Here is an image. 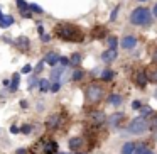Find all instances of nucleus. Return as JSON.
Wrapping results in <instances>:
<instances>
[{
  "mask_svg": "<svg viewBox=\"0 0 157 154\" xmlns=\"http://www.w3.org/2000/svg\"><path fill=\"white\" fill-rule=\"evenodd\" d=\"M56 34H58V38H61L63 41H71V42L83 41V32L71 24H59L58 27H56Z\"/></svg>",
  "mask_w": 157,
  "mask_h": 154,
  "instance_id": "1",
  "label": "nucleus"
},
{
  "mask_svg": "<svg viewBox=\"0 0 157 154\" xmlns=\"http://www.w3.org/2000/svg\"><path fill=\"white\" fill-rule=\"evenodd\" d=\"M130 22L135 26H149L150 24V12L144 7H137L130 14Z\"/></svg>",
  "mask_w": 157,
  "mask_h": 154,
  "instance_id": "2",
  "label": "nucleus"
},
{
  "mask_svg": "<svg viewBox=\"0 0 157 154\" xmlns=\"http://www.w3.org/2000/svg\"><path fill=\"white\" fill-rule=\"evenodd\" d=\"M149 127H150V124H149V120H147L145 117H137V119H133L132 122H130L128 132H132V134H144Z\"/></svg>",
  "mask_w": 157,
  "mask_h": 154,
  "instance_id": "3",
  "label": "nucleus"
},
{
  "mask_svg": "<svg viewBox=\"0 0 157 154\" xmlns=\"http://www.w3.org/2000/svg\"><path fill=\"white\" fill-rule=\"evenodd\" d=\"M103 98V88L100 85H90L86 90V102L88 103H98Z\"/></svg>",
  "mask_w": 157,
  "mask_h": 154,
  "instance_id": "4",
  "label": "nucleus"
},
{
  "mask_svg": "<svg viewBox=\"0 0 157 154\" xmlns=\"http://www.w3.org/2000/svg\"><path fill=\"white\" fill-rule=\"evenodd\" d=\"M135 44H137V39L133 38V36H125V38L122 39V48L123 49H132V48H135Z\"/></svg>",
  "mask_w": 157,
  "mask_h": 154,
  "instance_id": "5",
  "label": "nucleus"
},
{
  "mask_svg": "<svg viewBox=\"0 0 157 154\" xmlns=\"http://www.w3.org/2000/svg\"><path fill=\"white\" fill-rule=\"evenodd\" d=\"M147 78H149V81L152 83H157V65H152L147 68Z\"/></svg>",
  "mask_w": 157,
  "mask_h": 154,
  "instance_id": "6",
  "label": "nucleus"
},
{
  "mask_svg": "<svg viewBox=\"0 0 157 154\" xmlns=\"http://www.w3.org/2000/svg\"><path fill=\"white\" fill-rule=\"evenodd\" d=\"M117 56H118V54H117V49H108V51H105V53L101 54V59H103L105 63H112L113 59L117 58Z\"/></svg>",
  "mask_w": 157,
  "mask_h": 154,
  "instance_id": "7",
  "label": "nucleus"
},
{
  "mask_svg": "<svg viewBox=\"0 0 157 154\" xmlns=\"http://www.w3.org/2000/svg\"><path fill=\"white\" fill-rule=\"evenodd\" d=\"M59 56L56 54V53H48V54L44 56V63H48V65H51V66H54L56 63H59Z\"/></svg>",
  "mask_w": 157,
  "mask_h": 154,
  "instance_id": "8",
  "label": "nucleus"
},
{
  "mask_svg": "<svg viewBox=\"0 0 157 154\" xmlns=\"http://www.w3.org/2000/svg\"><path fill=\"white\" fill-rule=\"evenodd\" d=\"M135 81H137V85H139V86H145L147 81H149V78H147V73L139 71V73H137V76H135Z\"/></svg>",
  "mask_w": 157,
  "mask_h": 154,
  "instance_id": "9",
  "label": "nucleus"
},
{
  "mask_svg": "<svg viewBox=\"0 0 157 154\" xmlns=\"http://www.w3.org/2000/svg\"><path fill=\"white\" fill-rule=\"evenodd\" d=\"M17 46L22 49V51H27V49H29V39L25 38V36H21V38H17Z\"/></svg>",
  "mask_w": 157,
  "mask_h": 154,
  "instance_id": "10",
  "label": "nucleus"
},
{
  "mask_svg": "<svg viewBox=\"0 0 157 154\" xmlns=\"http://www.w3.org/2000/svg\"><path fill=\"white\" fill-rule=\"evenodd\" d=\"M135 152V144L133 142H125L122 147V154H133Z\"/></svg>",
  "mask_w": 157,
  "mask_h": 154,
  "instance_id": "11",
  "label": "nucleus"
},
{
  "mask_svg": "<svg viewBox=\"0 0 157 154\" xmlns=\"http://www.w3.org/2000/svg\"><path fill=\"white\" fill-rule=\"evenodd\" d=\"M81 142H83V139H81V137H73V139L69 140V149H71V151H76V149H79V146H81Z\"/></svg>",
  "mask_w": 157,
  "mask_h": 154,
  "instance_id": "12",
  "label": "nucleus"
},
{
  "mask_svg": "<svg viewBox=\"0 0 157 154\" xmlns=\"http://www.w3.org/2000/svg\"><path fill=\"white\" fill-rule=\"evenodd\" d=\"M14 24V17L12 15H4V17L0 19V26L2 27H9V26Z\"/></svg>",
  "mask_w": 157,
  "mask_h": 154,
  "instance_id": "13",
  "label": "nucleus"
},
{
  "mask_svg": "<svg viewBox=\"0 0 157 154\" xmlns=\"http://www.w3.org/2000/svg\"><path fill=\"white\" fill-rule=\"evenodd\" d=\"M44 151H46L48 154H54L56 151H58V144H56V142H52V140H51V142H46Z\"/></svg>",
  "mask_w": 157,
  "mask_h": 154,
  "instance_id": "14",
  "label": "nucleus"
},
{
  "mask_svg": "<svg viewBox=\"0 0 157 154\" xmlns=\"http://www.w3.org/2000/svg\"><path fill=\"white\" fill-rule=\"evenodd\" d=\"M19 81H21V76H19V73H14V75H12V83H10V92H15V90H17Z\"/></svg>",
  "mask_w": 157,
  "mask_h": 154,
  "instance_id": "15",
  "label": "nucleus"
},
{
  "mask_svg": "<svg viewBox=\"0 0 157 154\" xmlns=\"http://www.w3.org/2000/svg\"><path fill=\"white\" fill-rule=\"evenodd\" d=\"M91 119L95 120V124H103V120H105V113L103 112H93Z\"/></svg>",
  "mask_w": 157,
  "mask_h": 154,
  "instance_id": "16",
  "label": "nucleus"
},
{
  "mask_svg": "<svg viewBox=\"0 0 157 154\" xmlns=\"http://www.w3.org/2000/svg\"><path fill=\"white\" fill-rule=\"evenodd\" d=\"M58 122H59V115H52V117H49V119H48L46 125H48L49 129H54V127L58 125Z\"/></svg>",
  "mask_w": 157,
  "mask_h": 154,
  "instance_id": "17",
  "label": "nucleus"
},
{
  "mask_svg": "<svg viewBox=\"0 0 157 154\" xmlns=\"http://www.w3.org/2000/svg\"><path fill=\"white\" fill-rule=\"evenodd\" d=\"M122 119H123V113H113V115L110 117V120H108V122L112 124V125H117V124H118Z\"/></svg>",
  "mask_w": 157,
  "mask_h": 154,
  "instance_id": "18",
  "label": "nucleus"
},
{
  "mask_svg": "<svg viewBox=\"0 0 157 154\" xmlns=\"http://www.w3.org/2000/svg\"><path fill=\"white\" fill-rule=\"evenodd\" d=\"M112 78H113V71H110V69H103V73H101L103 81H110Z\"/></svg>",
  "mask_w": 157,
  "mask_h": 154,
  "instance_id": "19",
  "label": "nucleus"
},
{
  "mask_svg": "<svg viewBox=\"0 0 157 154\" xmlns=\"http://www.w3.org/2000/svg\"><path fill=\"white\" fill-rule=\"evenodd\" d=\"M39 86H41V92H48V90L51 88V83H49V80H41V81H39Z\"/></svg>",
  "mask_w": 157,
  "mask_h": 154,
  "instance_id": "20",
  "label": "nucleus"
},
{
  "mask_svg": "<svg viewBox=\"0 0 157 154\" xmlns=\"http://www.w3.org/2000/svg\"><path fill=\"white\" fill-rule=\"evenodd\" d=\"M103 36H105V27H95L93 38H103Z\"/></svg>",
  "mask_w": 157,
  "mask_h": 154,
  "instance_id": "21",
  "label": "nucleus"
},
{
  "mask_svg": "<svg viewBox=\"0 0 157 154\" xmlns=\"http://www.w3.org/2000/svg\"><path fill=\"white\" fill-rule=\"evenodd\" d=\"M63 71H64V69H63V68H56L54 71H52V75H51V80H52V81H58L59 75H61Z\"/></svg>",
  "mask_w": 157,
  "mask_h": 154,
  "instance_id": "22",
  "label": "nucleus"
},
{
  "mask_svg": "<svg viewBox=\"0 0 157 154\" xmlns=\"http://www.w3.org/2000/svg\"><path fill=\"white\" fill-rule=\"evenodd\" d=\"M117 42H118V41H117L115 36H110V38H108V46H110V49H117Z\"/></svg>",
  "mask_w": 157,
  "mask_h": 154,
  "instance_id": "23",
  "label": "nucleus"
},
{
  "mask_svg": "<svg viewBox=\"0 0 157 154\" xmlns=\"http://www.w3.org/2000/svg\"><path fill=\"white\" fill-rule=\"evenodd\" d=\"M110 103H112V105H120V103H122V98H120L118 95H112L110 97Z\"/></svg>",
  "mask_w": 157,
  "mask_h": 154,
  "instance_id": "24",
  "label": "nucleus"
},
{
  "mask_svg": "<svg viewBox=\"0 0 157 154\" xmlns=\"http://www.w3.org/2000/svg\"><path fill=\"white\" fill-rule=\"evenodd\" d=\"M17 7L21 9V10H25L29 5H27V2H25V0H17Z\"/></svg>",
  "mask_w": 157,
  "mask_h": 154,
  "instance_id": "25",
  "label": "nucleus"
},
{
  "mask_svg": "<svg viewBox=\"0 0 157 154\" xmlns=\"http://www.w3.org/2000/svg\"><path fill=\"white\" fill-rule=\"evenodd\" d=\"M71 63H73V65H79V63H81V56H79V54H73L71 56Z\"/></svg>",
  "mask_w": 157,
  "mask_h": 154,
  "instance_id": "26",
  "label": "nucleus"
},
{
  "mask_svg": "<svg viewBox=\"0 0 157 154\" xmlns=\"http://www.w3.org/2000/svg\"><path fill=\"white\" fill-rule=\"evenodd\" d=\"M152 113V109L150 107H142V117H147V115H150Z\"/></svg>",
  "mask_w": 157,
  "mask_h": 154,
  "instance_id": "27",
  "label": "nucleus"
},
{
  "mask_svg": "<svg viewBox=\"0 0 157 154\" xmlns=\"http://www.w3.org/2000/svg\"><path fill=\"white\" fill-rule=\"evenodd\" d=\"M81 78H83V73L79 71V69H76V71L73 73V80L76 81V80H81Z\"/></svg>",
  "mask_w": 157,
  "mask_h": 154,
  "instance_id": "28",
  "label": "nucleus"
},
{
  "mask_svg": "<svg viewBox=\"0 0 157 154\" xmlns=\"http://www.w3.org/2000/svg\"><path fill=\"white\" fill-rule=\"evenodd\" d=\"M59 88H61V85H59V81H52V85H51V92H58Z\"/></svg>",
  "mask_w": 157,
  "mask_h": 154,
  "instance_id": "29",
  "label": "nucleus"
},
{
  "mask_svg": "<svg viewBox=\"0 0 157 154\" xmlns=\"http://www.w3.org/2000/svg\"><path fill=\"white\" fill-rule=\"evenodd\" d=\"M31 10H32V12H39V14H41L42 9L39 7V5H31Z\"/></svg>",
  "mask_w": 157,
  "mask_h": 154,
  "instance_id": "30",
  "label": "nucleus"
},
{
  "mask_svg": "<svg viewBox=\"0 0 157 154\" xmlns=\"http://www.w3.org/2000/svg\"><path fill=\"white\" fill-rule=\"evenodd\" d=\"M144 151H145V147H144V146H139V147L135 149V152H133V154H144Z\"/></svg>",
  "mask_w": 157,
  "mask_h": 154,
  "instance_id": "31",
  "label": "nucleus"
},
{
  "mask_svg": "<svg viewBox=\"0 0 157 154\" xmlns=\"http://www.w3.org/2000/svg\"><path fill=\"white\" fill-rule=\"evenodd\" d=\"M117 14H118V7H117L115 10L112 12V15H110V21H115V19H117Z\"/></svg>",
  "mask_w": 157,
  "mask_h": 154,
  "instance_id": "32",
  "label": "nucleus"
},
{
  "mask_svg": "<svg viewBox=\"0 0 157 154\" xmlns=\"http://www.w3.org/2000/svg\"><path fill=\"white\" fill-rule=\"evenodd\" d=\"M37 78H31V80H29V86H31V88H32V86H34V85H37Z\"/></svg>",
  "mask_w": 157,
  "mask_h": 154,
  "instance_id": "33",
  "label": "nucleus"
},
{
  "mask_svg": "<svg viewBox=\"0 0 157 154\" xmlns=\"http://www.w3.org/2000/svg\"><path fill=\"white\" fill-rule=\"evenodd\" d=\"M32 71V68H31V65H25L24 68H22V73H31Z\"/></svg>",
  "mask_w": 157,
  "mask_h": 154,
  "instance_id": "34",
  "label": "nucleus"
},
{
  "mask_svg": "<svg viewBox=\"0 0 157 154\" xmlns=\"http://www.w3.org/2000/svg\"><path fill=\"white\" fill-rule=\"evenodd\" d=\"M22 132H24V134H29V132H31V125H24V127H22Z\"/></svg>",
  "mask_w": 157,
  "mask_h": 154,
  "instance_id": "35",
  "label": "nucleus"
},
{
  "mask_svg": "<svg viewBox=\"0 0 157 154\" xmlns=\"http://www.w3.org/2000/svg\"><path fill=\"white\" fill-rule=\"evenodd\" d=\"M42 66H44V61H41V63H39V65H37V68H36V71H42Z\"/></svg>",
  "mask_w": 157,
  "mask_h": 154,
  "instance_id": "36",
  "label": "nucleus"
},
{
  "mask_svg": "<svg viewBox=\"0 0 157 154\" xmlns=\"http://www.w3.org/2000/svg\"><path fill=\"white\" fill-rule=\"evenodd\" d=\"M132 107H133V109H140L142 105H140V102H133V103H132Z\"/></svg>",
  "mask_w": 157,
  "mask_h": 154,
  "instance_id": "37",
  "label": "nucleus"
},
{
  "mask_svg": "<svg viewBox=\"0 0 157 154\" xmlns=\"http://www.w3.org/2000/svg\"><path fill=\"white\" fill-rule=\"evenodd\" d=\"M59 63L64 66V65H68V59H66V58H61V59H59Z\"/></svg>",
  "mask_w": 157,
  "mask_h": 154,
  "instance_id": "38",
  "label": "nucleus"
},
{
  "mask_svg": "<svg viewBox=\"0 0 157 154\" xmlns=\"http://www.w3.org/2000/svg\"><path fill=\"white\" fill-rule=\"evenodd\" d=\"M49 39H51V38H49L48 34H44V36H42V41H49Z\"/></svg>",
  "mask_w": 157,
  "mask_h": 154,
  "instance_id": "39",
  "label": "nucleus"
},
{
  "mask_svg": "<svg viewBox=\"0 0 157 154\" xmlns=\"http://www.w3.org/2000/svg\"><path fill=\"white\" fill-rule=\"evenodd\" d=\"M154 15H155V17H157V4L154 5Z\"/></svg>",
  "mask_w": 157,
  "mask_h": 154,
  "instance_id": "40",
  "label": "nucleus"
},
{
  "mask_svg": "<svg viewBox=\"0 0 157 154\" xmlns=\"http://www.w3.org/2000/svg\"><path fill=\"white\" fill-rule=\"evenodd\" d=\"M152 58H154V61L157 63V51H154V56H152Z\"/></svg>",
  "mask_w": 157,
  "mask_h": 154,
  "instance_id": "41",
  "label": "nucleus"
},
{
  "mask_svg": "<svg viewBox=\"0 0 157 154\" xmlns=\"http://www.w3.org/2000/svg\"><path fill=\"white\" fill-rule=\"evenodd\" d=\"M17 154H25V149H19V151H17Z\"/></svg>",
  "mask_w": 157,
  "mask_h": 154,
  "instance_id": "42",
  "label": "nucleus"
},
{
  "mask_svg": "<svg viewBox=\"0 0 157 154\" xmlns=\"http://www.w3.org/2000/svg\"><path fill=\"white\" fill-rule=\"evenodd\" d=\"M144 154H154V152H152V151H149V149H145V151H144Z\"/></svg>",
  "mask_w": 157,
  "mask_h": 154,
  "instance_id": "43",
  "label": "nucleus"
},
{
  "mask_svg": "<svg viewBox=\"0 0 157 154\" xmlns=\"http://www.w3.org/2000/svg\"><path fill=\"white\" fill-rule=\"evenodd\" d=\"M2 17H4V14H2V12H0V19H2Z\"/></svg>",
  "mask_w": 157,
  "mask_h": 154,
  "instance_id": "44",
  "label": "nucleus"
},
{
  "mask_svg": "<svg viewBox=\"0 0 157 154\" xmlns=\"http://www.w3.org/2000/svg\"><path fill=\"white\" fill-rule=\"evenodd\" d=\"M139 2H145V0H139Z\"/></svg>",
  "mask_w": 157,
  "mask_h": 154,
  "instance_id": "45",
  "label": "nucleus"
}]
</instances>
